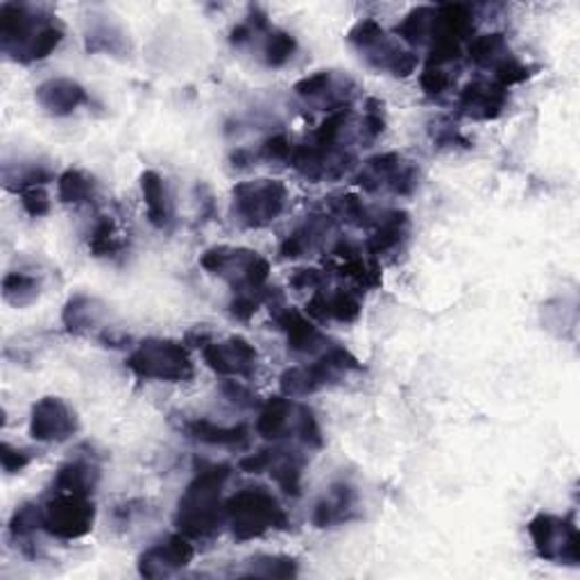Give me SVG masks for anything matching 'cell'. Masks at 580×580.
<instances>
[{
    "instance_id": "6da1fadb",
    "label": "cell",
    "mask_w": 580,
    "mask_h": 580,
    "mask_svg": "<svg viewBox=\"0 0 580 580\" xmlns=\"http://www.w3.org/2000/svg\"><path fill=\"white\" fill-rule=\"evenodd\" d=\"M64 39L62 23L30 6L6 3L0 8V49L21 64L46 60Z\"/></svg>"
},
{
    "instance_id": "7a4b0ae2",
    "label": "cell",
    "mask_w": 580,
    "mask_h": 580,
    "mask_svg": "<svg viewBox=\"0 0 580 580\" xmlns=\"http://www.w3.org/2000/svg\"><path fill=\"white\" fill-rule=\"evenodd\" d=\"M232 470L227 465L202 468L182 492L175 526L189 540H206L221 530L225 522L223 513V487Z\"/></svg>"
},
{
    "instance_id": "3957f363",
    "label": "cell",
    "mask_w": 580,
    "mask_h": 580,
    "mask_svg": "<svg viewBox=\"0 0 580 580\" xmlns=\"http://www.w3.org/2000/svg\"><path fill=\"white\" fill-rule=\"evenodd\" d=\"M225 522L234 540L247 543L270 530L288 528V515L279 500L266 487H245L232 494L223 504Z\"/></svg>"
},
{
    "instance_id": "277c9868",
    "label": "cell",
    "mask_w": 580,
    "mask_h": 580,
    "mask_svg": "<svg viewBox=\"0 0 580 580\" xmlns=\"http://www.w3.org/2000/svg\"><path fill=\"white\" fill-rule=\"evenodd\" d=\"M200 266L227 281L236 296L264 293L270 277V264L259 253L245 250V247H212L202 255Z\"/></svg>"
},
{
    "instance_id": "5b68a950",
    "label": "cell",
    "mask_w": 580,
    "mask_h": 580,
    "mask_svg": "<svg viewBox=\"0 0 580 580\" xmlns=\"http://www.w3.org/2000/svg\"><path fill=\"white\" fill-rule=\"evenodd\" d=\"M358 369H363L358 358L345 347L334 345L326 347V352L311 365L288 367L279 379V386L281 393L290 399L309 397L322 388L339 384L343 377L350 375V372H358Z\"/></svg>"
},
{
    "instance_id": "8992f818",
    "label": "cell",
    "mask_w": 580,
    "mask_h": 580,
    "mask_svg": "<svg viewBox=\"0 0 580 580\" xmlns=\"http://www.w3.org/2000/svg\"><path fill=\"white\" fill-rule=\"evenodd\" d=\"M347 39L372 68L388 71L395 77H408L418 68V55L406 51L375 19L358 21Z\"/></svg>"
},
{
    "instance_id": "52a82bcc",
    "label": "cell",
    "mask_w": 580,
    "mask_h": 580,
    "mask_svg": "<svg viewBox=\"0 0 580 580\" xmlns=\"http://www.w3.org/2000/svg\"><path fill=\"white\" fill-rule=\"evenodd\" d=\"M257 433L272 442L283 438H300L311 449H320L324 444L313 410L290 397H270L264 404L257 420Z\"/></svg>"
},
{
    "instance_id": "ba28073f",
    "label": "cell",
    "mask_w": 580,
    "mask_h": 580,
    "mask_svg": "<svg viewBox=\"0 0 580 580\" xmlns=\"http://www.w3.org/2000/svg\"><path fill=\"white\" fill-rule=\"evenodd\" d=\"M126 365L139 379H154L165 384L191 382L195 375L189 350L178 341L165 339H148L139 343L137 350L128 356Z\"/></svg>"
},
{
    "instance_id": "9c48e42d",
    "label": "cell",
    "mask_w": 580,
    "mask_h": 580,
    "mask_svg": "<svg viewBox=\"0 0 580 580\" xmlns=\"http://www.w3.org/2000/svg\"><path fill=\"white\" fill-rule=\"evenodd\" d=\"M288 202V189L279 180L240 182L232 191V212L247 229H261L275 223Z\"/></svg>"
},
{
    "instance_id": "30bf717a",
    "label": "cell",
    "mask_w": 580,
    "mask_h": 580,
    "mask_svg": "<svg viewBox=\"0 0 580 580\" xmlns=\"http://www.w3.org/2000/svg\"><path fill=\"white\" fill-rule=\"evenodd\" d=\"M41 522L51 537L71 543L92 533L96 524V504L87 494L55 492L46 506H41Z\"/></svg>"
},
{
    "instance_id": "8fae6325",
    "label": "cell",
    "mask_w": 580,
    "mask_h": 580,
    "mask_svg": "<svg viewBox=\"0 0 580 580\" xmlns=\"http://www.w3.org/2000/svg\"><path fill=\"white\" fill-rule=\"evenodd\" d=\"M528 535L543 560L571 567L580 562V535L573 519L540 513L530 519Z\"/></svg>"
},
{
    "instance_id": "7c38bea8",
    "label": "cell",
    "mask_w": 580,
    "mask_h": 580,
    "mask_svg": "<svg viewBox=\"0 0 580 580\" xmlns=\"http://www.w3.org/2000/svg\"><path fill=\"white\" fill-rule=\"evenodd\" d=\"M356 184L367 193L390 191L395 195L408 197L416 193L420 184V169L399 152H384L365 161Z\"/></svg>"
},
{
    "instance_id": "4fadbf2b",
    "label": "cell",
    "mask_w": 580,
    "mask_h": 580,
    "mask_svg": "<svg viewBox=\"0 0 580 580\" xmlns=\"http://www.w3.org/2000/svg\"><path fill=\"white\" fill-rule=\"evenodd\" d=\"M288 163L311 182H331L345 178L354 169V154L347 146H326L311 139L293 148Z\"/></svg>"
},
{
    "instance_id": "5bb4252c",
    "label": "cell",
    "mask_w": 580,
    "mask_h": 580,
    "mask_svg": "<svg viewBox=\"0 0 580 580\" xmlns=\"http://www.w3.org/2000/svg\"><path fill=\"white\" fill-rule=\"evenodd\" d=\"M202 358L216 375L229 379H250L259 367L257 347L243 336L210 341L202 347Z\"/></svg>"
},
{
    "instance_id": "9a60e30c",
    "label": "cell",
    "mask_w": 580,
    "mask_h": 580,
    "mask_svg": "<svg viewBox=\"0 0 580 580\" xmlns=\"http://www.w3.org/2000/svg\"><path fill=\"white\" fill-rule=\"evenodd\" d=\"M293 92L307 105H313V107L331 114V111L350 107V103L356 94V85H354V79L347 77L345 73L318 71L309 77H302Z\"/></svg>"
},
{
    "instance_id": "2e32d148",
    "label": "cell",
    "mask_w": 580,
    "mask_h": 580,
    "mask_svg": "<svg viewBox=\"0 0 580 580\" xmlns=\"http://www.w3.org/2000/svg\"><path fill=\"white\" fill-rule=\"evenodd\" d=\"M238 468L247 474H264L268 472L275 483L288 494L298 496L300 494V479H302V468L304 459L298 451L288 449H261L257 453L245 455L240 459Z\"/></svg>"
},
{
    "instance_id": "e0dca14e",
    "label": "cell",
    "mask_w": 580,
    "mask_h": 580,
    "mask_svg": "<svg viewBox=\"0 0 580 580\" xmlns=\"http://www.w3.org/2000/svg\"><path fill=\"white\" fill-rule=\"evenodd\" d=\"M77 433L75 410L60 397H44L32 406L30 436L36 442H66Z\"/></svg>"
},
{
    "instance_id": "ac0fdd59",
    "label": "cell",
    "mask_w": 580,
    "mask_h": 580,
    "mask_svg": "<svg viewBox=\"0 0 580 580\" xmlns=\"http://www.w3.org/2000/svg\"><path fill=\"white\" fill-rule=\"evenodd\" d=\"M195 549L186 535H169L139 556V573L143 578H169L191 565Z\"/></svg>"
},
{
    "instance_id": "d6986e66",
    "label": "cell",
    "mask_w": 580,
    "mask_h": 580,
    "mask_svg": "<svg viewBox=\"0 0 580 580\" xmlns=\"http://www.w3.org/2000/svg\"><path fill=\"white\" fill-rule=\"evenodd\" d=\"M107 315L109 309L98 298L73 296L62 311V322L73 336H100L105 343H111L107 334L109 326H105Z\"/></svg>"
},
{
    "instance_id": "ffe728a7",
    "label": "cell",
    "mask_w": 580,
    "mask_h": 580,
    "mask_svg": "<svg viewBox=\"0 0 580 580\" xmlns=\"http://www.w3.org/2000/svg\"><path fill=\"white\" fill-rule=\"evenodd\" d=\"M270 304L275 309V322L286 334L290 352L300 354V356H307V354L311 356V354L329 347L326 336L307 315H302L298 309L277 307L275 302H270Z\"/></svg>"
},
{
    "instance_id": "44dd1931",
    "label": "cell",
    "mask_w": 580,
    "mask_h": 580,
    "mask_svg": "<svg viewBox=\"0 0 580 580\" xmlns=\"http://www.w3.org/2000/svg\"><path fill=\"white\" fill-rule=\"evenodd\" d=\"M508 107V89L500 87L496 82L474 79L465 85L459 94V111L474 120L500 118Z\"/></svg>"
},
{
    "instance_id": "7402d4cb",
    "label": "cell",
    "mask_w": 580,
    "mask_h": 580,
    "mask_svg": "<svg viewBox=\"0 0 580 580\" xmlns=\"http://www.w3.org/2000/svg\"><path fill=\"white\" fill-rule=\"evenodd\" d=\"M36 103L51 116H68L89 103V94L71 77H51L36 87Z\"/></svg>"
},
{
    "instance_id": "603a6c76",
    "label": "cell",
    "mask_w": 580,
    "mask_h": 580,
    "mask_svg": "<svg viewBox=\"0 0 580 580\" xmlns=\"http://www.w3.org/2000/svg\"><path fill=\"white\" fill-rule=\"evenodd\" d=\"M358 494L350 483H334L313 508V526L334 528L356 517Z\"/></svg>"
},
{
    "instance_id": "cb8c5ba5",
    "label": "cell",
    "mask_w": 580,
    "mask_h": 580,
    "mask_svg": "<svg viewBox=\"0 0 580 580\" xmlns=\"http://www.w3.org/2000/svg\"><path fill=\"white\" fill-rule=\"evenodd\" d=\"M307 313L318 322H354L361 315V300L345 288H318L313 298L307 302Z\"/></svg>"
},
{
    "instance_id": "d4e9b609",
    "label": "cell",
    "mask_w": 580,
    "mask_h": 580,
    "mask_svg": "<svg viewBox=\"0 0 580 580\" xmlns=\"http://www.w3.org/2000/svg\"><path fill=\"white\" fill-rule=\"evenodd\" d=\"M331 257L339 261L336 272L350 281H354L358 288H375L382 283V270L377 266V259L363 257V250L358 245L350 240H341Z\"/></svg>"
},
{
    "instance_id": "484cf974",
    "label": "cell",
    "mask_w": 580,
    "mask_h": 580,
    "mask_svg": "<svg viewBox=\"0 0 580 580\" xmlns=\"http://www.w3.org/2000/svg\"><path fill=\"white\" fill-rule=\"evenodd\" d=\"M375 232L365 243V253L372 259H382L395 250H399L401 243L408 236L410 229V218L406 212H388L377 218V223L372 225Z\"/></svg>"
},
{
    "instance_id": "4316f807",
    "label": "cell",
    "mask_w": 580,
    "mask_h": 580,
    "mask_svg": "<svg viewBox=\"0 0 580 580\" xmlns=\"http://www.w3.org/2000/svg\"><path fill=\"white\" fill-rule=\"evenodd\" d=\"M334 227V218L331 216H311L304 225H300L293 234H288L279 245V257L281 259H300L311 253H315L320 243L326 238V234Z\"/></svg>"
},
{
    "instance_id": "83f0119b",
    "label": "cell",
    "mask_w": 580,
    "mask_h": 580,
    "mask_svg": "<svg viewBox=\"0 0 580 580\" xmlns=\"http://www.w3.org/2000/svg\"><path fill=\"white\" fill-rule=\"evenodd\" d=\"M141 195L146 204V214L152 227L165 229L173 223V200L165 186V180L157 171H146L141 175Z\"/></svg>"
},
{
    "instance_id": "f1b7e54d",
    "label": "cell",
    "mask_w": 580,
    "mask_h": 580,
    "mask_svg": "<svg viewBox=\"0 0 580 580\" xmlns=\"http://www.w3.org/2000/svg\"><path fill=\"white\" fill-rule=\"evenodd\" d=\"M100 481V470L92 459H73L64 463L55 479H53V492H73V494H87L92 496L96 485Z\"/></svg>"
},
{
    "instance_id": "f546056e",
    "label": "cell",
    "mask_w": 580,
    "mask_h": 580,
    "mask_svg": "<svg viewBox=\"0 0 580 580\" xmlns=\"http://www.w3.org/2000/svg\"><path fill=\"white\" fill-rule=\"evenodd\" d=\"M182 429H184V433L191 440H197V442H204V444H214V447H229V449L245 447L247 438H250V436H247V429L243 425H238V427H218L216 422L202 420V418L184 422Z\"/></svg>"
},
{
    "instance_id": "4dcf8cb0",
    "label": "cell",
    "mask_w": 580,
    "mask_h": 580,
    "mask_svg": "<svg viewBox=\"0 0 580 580\" xmlns=\"http://www.w3.org/2000/svg\"><path fill=\"white\" fill-rule=\"evenodd\" d=\"M468 53H470V60L479 68H492V71L513 55L511 46H508V39L502 32H490V34L474 36L470 41Z\"/></svg>"
},
{
    "instance_id": "1f68e13d",
    "label": "cell",
    "mask_w": 580,
    "mask_h": 580,
    "mask_svg": "<svg viewBox=\"0 0 580 580\" xmlns=\"http://www.w3.org/2000/svg\"><path fill=\"white\" fill-rule=\"evenodd\" d=\"M433 17H436V6H420L416 10H410L404 17V21L395 28V34L408 46L429 44Z\"/></svg>"
},
{
    "instance_id": "d6a6232c",
    "label": "cell",
    "mask_w": 580,
    "mask_h": 580,
    "mask_svg": "<svg viewBox=\"0 0 580 580\" xmlns=\"http://www.w3.org/2000/svg\"><path fill=\"white\" fill-rule=\"evenodd\" d=\"M329 212H331V218H339L352 227H369V225H375L379 218L369 212V206L358 195H352V193L331 197Z\"/></svg>"
},
{
    "instance_id": "836d02e7",
    "label": "cell",
    "mask_w": 580,
    "mask_h": 580,
    "mask_svg": "<svg viewBox=\"0 0 580 580\" xmlns=\"http://www.w3.org/2000/svg\"><path fill=\"white\" fill-rule=\"evenodd\" d=\"M57 195L64 204H85L96 197V182L85 171L68 169L57 180Z\"/></svg>"
},
{
    "instance_id": "e575fe53",
    "label": "cell",
    "mask_w": 580,
    "mask_h": 580,
    "mask_svg": "<svg viewBox=\"0 0 580 580\" xmlns=\"http://www.w3.org/2000/svg\"><path fill=\"white\" fill-rule=\"evenodd\" d=\"M126 247V238L118 232V225L111 216H100L92 229L89 250L94 257H116Z\"/></svg>"
},
{
    "instance_id": "d590c367",
    "label": "cell",
    "mask_w": 580,
    "mask_h": 580,
    "mask_svg": "<svg viewBox=\"0 0 580 580\" xmlns=\"http://www.w3.org/2000/svg\"><path fill=\"white\" fill-rule=\"evenodd\" d=\"M41 293V279L28 272H8L3 279V298L12 307H30Z\"/></svg>"
},
{
    "instance_id": "8d00e7d4",
    "label": "cell",
    "mask_w": 580,
    "mask_h": 580,
    "mask_svg": "<svg viewBox=\"0 0 580 580\" xmlns=\"http://www.w3.org/2000/svg\"><path fill=\"white\" fill-rule=\"evenodd\" d=\"M240 576H257V578H296L298 560L290 556H255L247 560V569Z\"/></svg>"
},
{
    "instance_id": "74e56055",
    "label": "cell",
    "mask_w": 580,
    "mask_h": 580,
    "mask_svg": "<svg viewBox=\"0 0 580 580\" xmlns=\"http://www.w3.org/2000/svg\"><path fill=\"white\" fill-rule=\"evenodd\" d=\"M298 51V41L290 32L283 30H270L266 32V41H264V62L270 68H281L290 57L296 55Z\"/></svg>"
},
{
    "instance_id": "f35d334b",
    "label": "cell",
    "mask_w": 580,
    "mask_h": 580,
    "mask_svg": "<svg viewBox=\"0 0 580 580\" xmlns=\"http://www.w3.org/2000/svg\"><path fill=\"white\" fill-rule=\"evenodd\" d=\"M126 34L116 30L111 23L94 25L87 32V51L92 53H126Z\"/></svg>"
},
{
    "instance_id": "ab89813d",
    "label": "cell",
    "mask_w": 580,
    "mask_h": 580,
    "mask_svg": "<svg viewBox=\"0 0 580 580\" xmlns=\"http://www.w3.org/2000/svg\"><path fill=\"white\" fill-rule=\"evenodd\" d=\"M39 528H44V522H41V506L23 504L14 511L10 519V537L14 543L30 540Z\"/></svg>"
},
{
    "instance_id": "60d3db41",
    "label": "cell",
    "mask_w": 580,
    "mask_h": 580,
    "mask_svg": "<svg viewBox=\"0 0 580 580\" xmlns=\"http://www.w3.org/2000/svg\"><path fill=\"white\" fill-rule=\"evenodd\" d=\"M492 73H494L496 85L508 89L513 85H522V82H526L533 75V68L526 66L524 62H519L515 55H511L508 60H504L500 66H496Z\"/></svg>"
},
{
    "instance_id": "b9f144b4",
    "label": "cell",
    "mask_w": 580,
    "mask_h": 580,
    "mask_svg": "<svg viewBox=\"0 0 580 580\" xmlns=\"http://www.w3.org/2000/svg\"><path fill=\"white\" fill-rule=\"evenodd\" d=\"M384 105L379 100H369L367 111L361 122V139L363 141H375L384 135L386 130V120H384Z\"/></svg>"
},
{
    "instance_id": "7bdbcfd3",
    "label": "cell",
    "mask_w": 580,
    "mask_h": 580,
    "mask_svg": "<svg viewBox=\"0 0 580 580\" xmlns=\"http://www.w3.org/2000/svg\"><path fill=\"white\" fill-rule=\"evenodd\" d=\"M21 195V204L28 216L32 218H41L51 212V197L46 193L44 186H32L19 193Z\"/></svg>"
},
{
    "instance_id": "ee69618b",
    "label": "cell",
    "mask_w": 580,
    "mask_h": 580,
    "mask_svg": "<svg viewBox=\"0 0 580 580\" xmlns=\"http://www.w3.org/2000/svg\"><path fill=\"white\" fill-rule=\"evenodd\" d=\"M429 132H431L433 143L440 146V148H453V146L470 148V141L449 120H436V126Z\"/></svg>"
},
{
    "instance_id": "f6af8a7d",
    "label": "cell",
    "mask_w": 580,
    "mask_h": 580,
    "mask_svg": "<svg viewBox=\"0 0 580 580\" xmlns=\"http://www.w3.org/2000/svg\"><path fill=\"white\" fill-rule=\"evenodd\" d=\"M32 461V453L28 449H17L10 442L0 444V463L8 474H19L23 472Z\"/></svg>"
},
{
    "instance_id": "bcb514c9",
    "label": "cell",
    "mask_w": 580,
    "mask_h": 580,
    "mask_svg": "<svg viewBox=\"0 0 580 580\" xmlns=\"http://www.w3.org/2000/svg\"><path fill=\"white\" fill-rule=\"evenodd\" d=\"M420 85L429 98H440L451 87V75L442 68H427L420 77Z\"/></svg>"
},
{
    "instance_id": "7dc6e473",
    "label": "cell",
    "mask_w": 580,
    "mask_h": 580,
    "mask_svg": "<svg viewBox=\"0 0 580 580\" xmlns=\"http://www.w3.org/2000/svg\"><path fill=\"white\" fill-rule=\"evenodd\" d=\"M293 141H290L286 135H275L264 141L261 146V157L266 161H290V154H293Z\"/></svg>"
},
{
    "instance_id": "c3c4849f",
    "label": "cell",
    "mask_w": 580,
    "mask_h": 580,
    "mask_svg": "<svg viewBox=\"0 0 580 580\" xmlns=\"http://www.w3.org/2000/svg\"><path fill=\"white\" fill-rule=\"evenodd\" d=\"M324 279H326L324 272H320L315 268H302V270H296L293 275H290L288 283L302 293V290H318V288H322Z\"/></svg>"
},
{
    "instance_id": "681fc988",
    "label": "cell",
    "mask_w": 580,
    "mask_h": 580,
    "mask_svg": "<svg viewBox=\"0 0 580 580\" xmlns=\"http://www.w3.org/2000/svg\"><path fill=\"white\" fill-rule=\"evenodd\" d=\"M223 393H225V397L232 401V404H236V406H245V408H253V406H257V397L253 395V390L250 388H245L240 382H225L223 384Z\"/></svg>"
}]
</instances>
